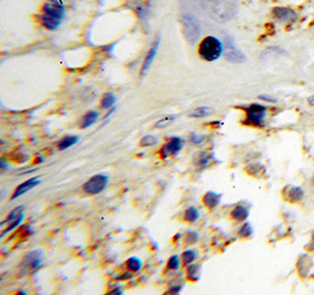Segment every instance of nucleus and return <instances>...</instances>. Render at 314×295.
I'll return each instance as SVG.
<instances>
[{"label":"nucleus","instance_id":"nucleus-1","mask_svg":"<svg viewBox=\"0 0 314 295\" xmlns=\"http://www.w3.org/2000/svg\"><path fill=\"white\" fill-rule=\"evenodd\" d=\"M224 52L223 43L218 38L209 35V37L204 38L200 41L199 47H198V53L204 60L214 61L220 58Z\"/></svg>","mask_w":314,"mask_h":295},{"label":"nucleus","instance_id":"nucleus-2","mask_svg":"<svg viewBox=\"0 0 314 295\" xmlns=\"http://www.w3.org/2000/svg\"><path fill=\"white\" fill-rule=\"evenodd\" d=\"M267 108L262 104H252L246 108V120L245 123L252 126L262 127L265 123V117Z\"/></svg>","mask_w":314,"mask_h":295},{"label":"nucleus","instance_id":"nucleus-3","mask_svg":"<svg viewBox=\"0 0 314 295\" xmlns=\"http://www.w3.org/2000/svg\"><path fill=\"white\" fill-rule=\"evenodd\" d=\"M182 24H183V32L185 34L186 39L188 43L194 44L195 41L199 39L201 29L198 20L194 17L189 16H183L182 17Z\"/></svg>","mask_w":314,"mask_h":295},{"label":"nucleus","instance_id":"nucleus-4","mask_svg":"<svg viewBox=\"0 0 314 295\" xmlns=\"http://www.w3.org/2000/svg\"><path fill=\"white\" fill-rule=\"evenodd\" d=\"M108 184V177L105 174H97L92 177L90 180L84 185V189L88 194H99L106 188Z\"/></svg>","mask_w":314,"mask_h":295},{"label":"nucleus","instance_id":"nucleus-5","mask_svg":"<svg viewBox=\"0 0 314 295\" xmlns=\"http://www.w3.org/2000/svg\"><path fill=\"white\" fill-rule=\"evenodd\" d=\"M41 10H43L44 14L60 18V19H63L65 14V7L60 0H46Z\"/></svg>","mask_w":314,"mask_h":295},{"label":"nucleus","instance_id":"nucleus-6","mask_svg":"<svg viewBox=\"0 0 314 295\" xmlns=\"http://www.w3.org/2000/svg\"><path fill=\"white\" fill-rule=\"evenodd\" d=\"M183 148V140L178 136H173L168 140L166 144L162 146L161 151H160V154H161L162 159H166L170 156H177Z\"/></svg>","mask_w":314,"mask_h":295},{"label":"nucleus","instance_id":"nucleus-7","mask_svg":"<svg viewBox=\"0 0 314 295\" xmlns=\"http://www.w3.org/2000/svg\"><path fill=\"white\" fill-rule=\"evenodd\" d=\"M159 46H160V38H157V40L155 41V43H153L152 46H151V49L149 50V52H147L146 58H145L143 66H141V70H140V74H141V76H144V74H146L147 71L150 70L151 65H152L153 60H155L157 53H158Z\"/></svg>","mask_w":314,"mask_h":295},{"label":"nucleus","instance_id":"nucleus-8","mask_svg":"<svg viewBox=\"0 0 314 295\" xmlns=\"http://www.w3.org/2000/svg\"><path fill=\"white\" fill-rule=\"evenodd\" d=\"M273 16L281 23L293 22L297 18V12L289 7H275L273 8Z\"/></svg>","mask_w":314,"mask_h":295},{"label":"nucleus","instance_id":"nucleus-9","mask_svg":"<svg viewBox=\"0 0 314 295\" xmlns=\"http://www.w3.org/2000/svg\"><path fill=\"white\" fill-rule=\"evenodd\" d=\"M41 259H43V253L33 251L31 253H28L27 255L24 258V260L22 262V266L26 267L27 269H35L38 266L40 265Z\"/></svg>","mask_w":314,"mask_h":295},{"label":"nucleus","instance_id":"nucleus-10","mask_svg":"<svg viewBox=\"0 0 314 295\" xmlns=\"http://www.w3.org/2000/svg\"><path fill=\"white\" fill-rule=\"evenodd\" d=\"M39 184H40L39 178H31V179H28V180H26L25 183L19 185V186H18L16 188V190H14L13 195H12V200H14V199H17L18 196L23 195L24 193L28 192V190L34 188V187L38 186Z\"/></svg>","mask_w":314,"mask_h":295},{"label":"nucleus","instance_id":"nucleus-11","mask_svg":"<svg viewBox=\"0 0 314 295\" xmlns=\"http://www.w3.org/2000/svg\"><path fill=\"white\" fill-rule=\"evenodd\" d=\"M38 20H39V23L44 26V27L50 29V31H54V29H57L61 24L60 18L47 16V14H44V13L40 14L39 19Z\"/></svg>","mask_w":314,"mask_h":295},{"label":"nucleus","instance_id":"nucleus-12","mask_svg":"<svg viewBox=\"0 0 314 295\" xmlns=\"http://www.w3.org/2000/svg\"><path fill=\"white\" fill-rule=\"evenodd\" d=\"M220 194H217L214 192H209L206 193L205 196H204V204L205 206H207L209 208H214L217 207L220 202Z\"/></svg>","mask_w":314,"mask_h":295},{"label":"nucleus","instance_id":"nucleus-13","mask_svg":"<svg viewBox=\"0 0 314 295\" xmlns=\"http://www.w3.org/2000/svg\"><path fill=\"white\" fill-rule=\"evenodd\" d=\"M248 214H250V212H248L247 208L239 205V206L235 207V210L232 211L231 215H232L233 219H236V221H244V220L247 219Z\"/></svg>","mask_w":314,"mask_h":295},{"label":"nucleus","instance_id":"nucleus-14","mask_svg":"<svg viewBox=\"0 0 314 295\" xmlns=\"http://www.w3.org/2000/svg\"><path fill=\"white\" fill-rule=\"evenodd\" d=\"M98 118H99V114L96 111H91L88 112L87 114H85V117L82 118L81 120V128H87L93 125L94 123H97Z\"/></svg>","mask_w":314,"mask_h":295},{"label":"nucleus","instance_id":"nucleus-15","mask_svg":"<svg viewBox=\"0 0 314 295\" xmlns=\"http://www.w3.org/2000/svg\"><path fill=\"white\" fill-rule=\"evenodd\" d=\"M304 198V190L300 187H292L287 193V199L292 202H298Z\"/></svg>","mask_w":314,"mask_h":295},{"label":"nucleus","instance_id":"nucleus-16","mask_svg":"<svg viewBox=\"0 0 314 295\" xmlns=\"http://www.w3.org/2000/svg\"><path fill=\"white\" fill-rule=\"evenodd\" d=\"M78 136H66V138L61 139L60 141L58 142V148L60 151H65L67 150V148L72 147L73 145L77 144V141H78Z\"/></svg>","mask_w":314,"mask_h":295},{"label":"nucleus","instance_id":"nucleus-17","mask_svg":"<svg viewBox=\"0 0 314 295\" xmlns=\"http://www.w3.org/2000/svg\"><path fill=\"white\" fill-rule=\"evenodd\" d=\"M226 59L231 62H242L245 61V55L238 50H231L226 53Z\"/></svg>","mask_w":314,"mask_h":295},{"label":"nucleus","instance_id":"nucleus-18","mask_svg":"<svg viewBox=\"0 0 314 295\" xmlns=\"http://www.w3.org/2000/svg\"><path fill=\"white\" fill-rule=\"evenodd\" d=\"M199 265H188L187 266V278L191 281H197L199 279Z\"/></svg>","mask_w":314,"mask_h":295},{"label":"nucleus","instance_id":"nucleus-19","mask_svg":"<svg viewBox=\"0 0 314 295\" xmlns=\"http://www.w3.org/2000/svg\"><path fill=\"white\" fill-rule=\"evenodd\" d=\"M126 264H127V267H129V269L132 270V272H138V270H140L141 266H143L141 260L140 259H138L137 256H132V258H130Z\"/></svg>","mask_w":314,"mask_h":295},{"label":"nucleus","instance_id":"nucleus-20","mask_svg":"<svg viewBox=\"0 0 314 295\" xmlns=\"http://www.w3.org/2000/svg\"><path fill=\"white\" fill-rule=\"evenodd\" d=\"M199 219V212L195 207H188L185 211V220L188 222H195Z\"/></svg>","mask_w":314,"mask_h":295},{"label":"nucleus","instance_id":"nucleus-21","mask_svg":"<svg viewBox=\"0 0 314 295\" xmlns=\"http://www.w3.org/2000/svg\"><path fill=\"white\" fill-rule=\"evenodd\" d=\"M115 103V97L113 93H107L104 95L103 100H102V107L103 108H109L114 105Z\"/></svg>","mask_w":314,"mask_h":295},{"label":"nucleus","instance_id":"nucleus-22","mask_svg":"<svg viewBox=\"0 0 314 295\" xmlns=\"http://www.w3.org/2000/svg\"><path fill=\"white\" fill-rule=\"evenodd\" d=\"M195 258H197V254H195V252L192 251V249H188V251H185L183 253V262L186 266L191 265L192 262L195 260Z\"/></svg>","mask_w":314,"mask_h":295},{"label":"nucleus","instance_id":"nucleus-23","mask_svg":"<svg viewBox=\"0 0 314 295\" xmlns=\"http://www.w3.org/2000/svg\"><path fill=\"white\" fill-rule=\"evenodd\" d=\"M209 114V107L204 106V107H199V108H197L195 111L192 112L191 117L192 118H204V117H207Z\"/></svg>","mask_w":314,"mask_h":295},{"label":"nucleus","instance_id":"nucleus-24","mask_svg":"<svg viewBox=\"0 0 314 295\" xmlns=\"http://www.w3.org/2000/svg\"><path fill=\"white\" fill-rule=\"evenodd\" d=\"M167 266L170 269H173V270H177L178 268H179L180 266V259L178 255H172L170 259H168V262H167Z\"/></svg>","mask_w":314,"mask_h":295},{"label":"nucleus","instance_id":"nucleus-25","mask_svg":"<svg viewBox=\"0 0 314 295\" xmlns=\"http://www.w3.org/2000/svg\"><path fill=\"white\" fill-rule=\"evenodd\" d=\"M252 233H253V228H252L250 223H245V225H242L241 228L239 229V235L242 238L250 237Z\"/></svg>","mask_w":314,"mask_h":295},{"label":"nucleus","instance_id":"nucleus-26","mask_svg":"<svg viewBox=\"0 0 314 295\" xmlns=\"http://www.w3.org/2000/svg\"><path fill=\"white\" fill-rule=\"evenodd\" d=\"M156 144H157V138L155 135L144 136L140 141V145L143 146V147H149V146H153Z\"/></svg>","mask_w":314,"mask_h":295},{"label":"nucleus","instance_id":"nucleus-27","mask_svg":"<svg viewBox=\"0 0 314 295\" xmlns=\"http://www.w3.org/2000/svg\"><path fill=\"white\" fill-rule=\"evenodd\" d=\"M203 140H204V136L198 135L197 133H193V134H192V141H193L194 144H200V142L203 141Z\"/></svg>","mask_w":314,"mask_h":295},{"label":"nucleus","instance_id":"nucleus-28","mask_svg":"<svg viewBox=\"0 0 314 295\" xmlns=\"http://www.w3.org/2000/svg\"><path fill=\"white\" fill-rule=\"evenodd\" d=\"M260 99L262 100H263V101H266V103H275V100L274 98H271V97H268V95H260Z\"/></svg>","mask_w":314,"mask_h":295},{"label":"nucleus","instance_id":"nucleus-29","mask_svg":"<svg viewBox=\"0 0 314 295\" xmlns=\"http://www.w3.org/2000/svg\"><path fill=\"white\" fill-rule=\"evenodd\" d=\"M180 290H182V287H180V286H177V287H172V288H170V291H168V293H171V294H178V293H180Z\"/></svg>","mask_w":314,"mask_h":295},{"label":"nucleus","instance_id":"nucleus-30","mask_svg":"<svg viewBox=\"0 0 314 295\" xmlns=\"http://www.w3.org/2000/svg\"><path fill=\"white\" fill-rule=\"evenodd\" d=\"M309 104L311 106H314V95H312V97L309 98Z\"/></svg>","mask_w":314,"mask_h":295}]
</instances>
